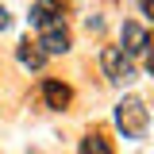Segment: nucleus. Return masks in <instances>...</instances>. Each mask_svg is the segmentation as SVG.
<instances>
[{
	"instance_id": "1",
	"label": "nucleus",
	"mask_w": 154,
	"mask_h": 154,
	"mask_svg": "<svg viewBox=\"0 0 154 154\" xmlns=\"http://www.w3.org/2000/svg\"><path fill=\"white\" fill-rule=\"evenodd\" d=\"M31 23L38 27L42 54H66L69 50V27H66V19H62L58 8H50L46 0H38L35 8H31Z\"/></svg>"
},
{
	"instance_id": "2",
	"label": "nucleus",
	"mask_w": 154,
	"mask_h": 154,
	"mask_svg": "<svg viewBox=\"0 0 154 154\" xmlns=\"http://www.w3.org/2000/svg\"><path fill=\"white\" fill-rule=\"evenodd\" d=\"M116 127L123 131V139H143L146 127H150V112L139 96H123L116 104Z\"/></svg>"
},
{
	"instance_id": "3",
	"label": "nucleus",
	"mask_w": 154,
	"mask_h": 154,
	"mask_svg": "<svg viewBox=\"0 0 154 154\" xmlns=\"http://www.w3.org/2000/svg\"><path fill=\"white\" fill-rule=\"evenodd\" d=\"M100 69H104V77L108 81H116V85H127V81H135V62L119 46H108L104 54H100Z\"/></svg>"
},
{
	"instance_id": "4",
	"label": "nucleus",
	"mask_w": 154,
	"mask_h": 154,
	"mask_svg": "<svg viewBox=\"0 0 154 154\" xmlns=\"http://www.w3.org/2000/svg\"><path fill=\"white\" fill-rule=\"evenodd\" d=\"M119 42H123L119 50H123L127 58H135V54H146V50H150V38H146V31H143L139 23H131V19H127V23L119 27Z\"/></svg>"
},
{
	"instance_id": "5",
	"label": "nucleus",
	"mask_w": 154,
	"mask_h": 154,
	"mask_svg": "<svg viewBox=\"0 0 154 154\" xmlns=\"http://www.w3.org/2000/svg\"><path fill=\"white\" fill-rule=\"evenodd\" d=\"M42 100H46V108L66 112V108H69V100H73V89H69V85H62V81H54V77H46V81H42Z\"/></svg>"
},
{
	"instance_id": "6",
	"label": "nucleus",
	"mask_w": 154,
	"mask_h": 154,
	"mask_svg": "<svg viewBox=\"0 0 154 154\" xmlns=\"http://www.w3.org/2000/svg\"><path fill=\"white\" fill-rule=\"evenodd\" d=\"M16 58H19V66H27V69H42V66H46L42 46H38V42H31V38H23V42L16 46Z\"/></svg>"
},
{
	"instance_id": "7",
	"label": "nucleus",
	"mask_w": 154,
	"mask_h": 154,
	"mask_svg": "<svg viewBox=\"0 0 154 154\" xmlns=\"http://www.w3.org/2000/svg\"><path fill=\"white\" fill-rule=\"evenodd\" d=\"M81 154H112V143H108L100 131H89L85 139H81Z\"/></svg>"
},
{
	"instance_id": "8",
	"label": "nucleus",
	"mask_w": 154,
	"mask_h": 154,
	"mask_svg": "<svg viewBox=\"0 0 154 154\" xmlns=\"http://www.w3.org/2000/svg\"><path fill=\"white\" fill-rule=\"evenodd\" d=\"M135 4H139V12H143V16L154 23V0H135Z\"/></svg>"
},
{
	"instance_id": "9",
	"label": "nucleus",
	"mask_w": 154,
	"mask_h": 154,
	"mask_svg": "<svg viewBox=\"0 0 154 154\" xmlns=\"http://www.w3.org/2000/svg\"><path fill=\"white\" fill-rule=\"evenodd\" d=\"M8 23H12V16H8V8L0 4V31H8Z\"/></svg>"
},
{
	"instance_id": "10",
	"label": "nucleus",
	"mask_w": 154,
	"mask_h": 154,
	"mask_svg": "<svg viewBox=\"0 0 154 154\" xmlns=\"http://www.w3.org/2000/svg\"><path fill=\"white\" fill-rule=\"evenodd\" d=\"M146 69H150V77H154V54H150V58H146Z\"/></svg>"
}]
</instances>
